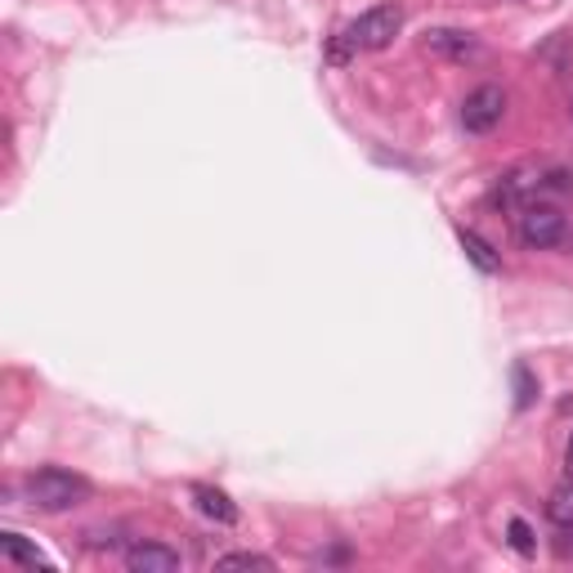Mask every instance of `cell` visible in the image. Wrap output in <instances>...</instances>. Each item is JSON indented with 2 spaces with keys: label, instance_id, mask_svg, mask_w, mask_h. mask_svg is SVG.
<instances>
[{
  "label": "cell",
  "instance_id": "cell-1",
  "mask_svg": "<svg viewBox=\"0 0 573 573\" xmlns=\"http://www.w3.org/2000/svg\"><path fill=\"white\" fill-rule=\"evenodd\" d=\"M23 498L45 511V515H63V511H77L94 498V484L77 470H63V466H40L23 480Z\"/></svg>",
  "mask_w": 573,
  "mask_h": 573
},
{
  "label": "cell",
  "instance_id": "cell-2",
  "mask_svg": "<svg viewBox=\"0 0 573 573\" xmlns=\"http://www.w3.org/2000/svg\"><path fill=\"white\" fill-rule=\"evenodd\" d=\"M515 229H519V243L529 247V252H551V247H560L564 237H569V220L551 202H524Z\"/></svg>",
  "mask_w": 573,
  "mask_h": 573
},
{
  "label": "cell",
  "instance_id": "cell-3",
  "mask_svg": "<svg viewBox=\"0 0 573 573\" xmlns=\"http://www.w3.org/2000/svg\"><path fill=\"white\" fill-rule=\"evenodd\" d=\"M404 32V10L399 5H372L350 23V40L359 50H390L395 36Z\"/></svg>",
  "mask_w": 573,
  "mask_h": 573
},
{
  "label": "cell",
  "instance_id": "cell-4",
  "mask_svg": "<svg viewBox=\"0 0 573 573\" xmlns=\"http://www.w3.org/2000/svg\"><path fill=\"white\" fill-rule=\"evenodd\" d=\"M506 117V90L502 85H475L466 100H461V126L466 135H493Z\"/></svg>",
  "mask_w": 573,
  "mask_h": 573
},
{
  "label": "cell",
  "instance_id": "cell-5",
  "mask_svg": "<svg viewBox=\"0 0 573 573\" xmlns=\"http://www.w3.org/2000/svg\"><path fill=\"white\" fill-rule=\"evenodd\" d=\"M126 569L130 573H179L184 569V556L166 542H135L126 551Z\"/></svg>",
  "mask_w": 573,
  "mask_h": 573
},
{
  "label": "cell",
  "instance_id": "cell-6",
  "mask_svg": "<svg viewBox=\"0 0 573 573\" xmlns=\"http://www.w3.org/2000/svg\"><path fill=\"white\" fill-rule=\"evenodd\" d=\"M425 50L430 55H448V59H475V55H480V40H475L470 32L435 27V32H425Z\"/></svg>",
  "mask_w": 573,
  "mask_h": 573
},
{
  "label": "cell",
  "instance_id": "cell-7",
  "mask_svg": "<svg viewBox=\"0 0 573 573\" xmlns=\"http://www.w3.org/2000/svg\"><path fill=\"white\" fill-rule=\"evenodd\" d=\"M194 498H198V511H202L207 519H215V524H237V506L229 502V493H220V489H211V484H198Z\"/></svg>",
  "mask_w": 573,
  "mask_h": 573
},
{
  "label": "cell",
  "instance_id": "cell-8",
  "mask_svg": "<svg viewBox=\"0 0 573 573\" xmlns=\"http://www.w3.org/2000/svg\"><path fill=\"white\" fill-rule=\"evenodd\" d=\"M457 237H461L466 256H470L475 265H480L484 273H498V269H502V256H498V252H493V247H489V243H484V237L475 233V229H457Z\"/></svg>",
  "mask_w": 573,
  "mask_h": 573
},
{
  "label": "cell",
  "instance_id": "cell-9",
  "mask_svg": "<svg viewBox=\"0 0 573 573\" xmlns=\"http://www.w3.org/2000/svg\"><path fill=\"white\" fill-rule=\"evenodd\" d=\"M237 569H256V573H273V560L260 551H229L215 560V573H237Z\"/></svg>",
  "mask_w": 573,
  "mask_h": 573
},
{
  "label": "cell",
  "instance_id": "cell-10",
  "mask_svg": "<svg viewBox=\"0 0 573 573\" xmlns=\"http://www.w3.org/2000/svg\"><path fill=\"white\" fill-rule=\"evenodd\" d=\"M547 515L560 524V529H573V475L547 498Z\"/></svg>",
  "mask_w": 573,
  "mask_h": 573
},
{
  "label": "cell",
  "instance_id": "cell-11",
  "mask_svg": "<svg viewBox=\"0 0 573 573\" xmlns=\"http://www.w3.org/2000/svg\"><path fill=\"white\" fill-rule=\"evenodd\" d=\"M0 551H5L14 564H27V569H36V564H40L36 547H32V542H23L19 534H5V538H0Z\"/></svg>",
  "mask_w": 573,
  "mask_h": 573
},
{
  "label": "cell",
  "instance_id": "cell-12",
  "mask_svg": "<svg viewBox=\"0 0 573 573\" xmlns=\"http://www.w3.org/2000/svg\"><path fill=\"white\" fill-rule=\"evenodd\" d=\"M506 538H511V547H515L519 556H534V551H538V538H534V529H529V519H519V515L506 524Z\"/></svg>",
  "mask_w": 573,
  "mask_h": 573
},
{
  "label": "cell",
  "instance_id": "cell-13",
  "mask_svg": "<svg viewBox=\"0 0 573 573\" xmlns=\"http://www.w3.org/2000/svg\"><path fill=\"white\" fill-rule=\"evenodd\" d=\"M538 188L542 194H573V171H547L538 175Z\"/></svg>",
  "mask_w": 573,
  "mask_h": 573
},
{
  "label": "cell",
  "instance_id": "cell-14",
  "mask_svg": "<svg viewBox=\"0 0 573 573\" xmlns=\"http://www.w3.org/2000/svg\"><path fill=\"white\" fill-rule=\"evenodd\" d=\"M515 390H519V395H515V404H519V408H529V404H534V395H538L534 376H529V367H524V363L515 367Z\"/></svg>",
  "mask_w": 573,
  "mask_h": 573
},
{
  "label": "cell",
  "instance_id": "cell-15",
  "mask_svg": "<svg viewBox=\"0 0 573 573\" xmlns=\"http://www.w3.org/2000/svg\"><path fill=\"white\" fill-rule=\"evenodd\" d=\"M354 50H359V45H354V40H350V32H346V36H337V40L327 45V63H337V68H341V63H350V55H354Z\"/></svg>",
  "mask_w": 573,
  "mask_h": 573
},
{
  "label": "cell",
  "instance_id": "cell-16",
  "mask_svg": "<svg viewBox=\"0 0 573 573\" xmlns=\"http://www.w3.org/2000/svg\"><path fill=\"white\" fill-rule=\"evenodd\" d=\"M564 466H569V475H573V435H569V448H564Z\"/></svg>",
  "mask_w": 573,
  "mask_h": 573
},
{
  "label": "cell",
  "instance_id": "cell-17",
  "mask_svg": "<svg viewBox=\"0 0 573 573\" xmlns=\"http://www.w3.org/2000/svg\"><path fill=\"white\" fill-rule=\"evenodd\" d=\"M569 113H573V104H569Z\"/></svg>",
  "mask_w": 573,
  "mask_h": 573
}]
</instances>
